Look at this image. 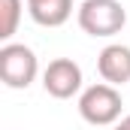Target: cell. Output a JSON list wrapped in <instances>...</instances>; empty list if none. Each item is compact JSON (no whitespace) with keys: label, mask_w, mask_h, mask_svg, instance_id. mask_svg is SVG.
Segmentation results:
<instances>
[{"label":"cell","mask_w":130,"mask_h":130,"mask_svg":"<svg viewBox=\"0 0 130 130\" xmlns=\"http://www.w3.org/2000/svg\"><path fill=\"white\" fill-rule=\"evenodd\" d=\"M112 130H130V115H124L118 124H112Z\"/></svg>","instance_id":"cell-8"},{"label":"cell","mask_w":130,"mask_h":130,"mask_svg":"<svg viewBox=\"0 0 130 130\" xmlns=\"http://www.w3.org/2000/svg\"><path fill=\"white\" fill-rule=\"evenodd\" d=\"M76 18L88 36H115L127 24V9L121 6V0H85Z\"/></svg>","instance_id":"cell-2"},{"label":"cell","mask_w":130,"mask_h":130,"mask_svg":"<svg viewBox=\"0 0 130 130\" xmlns=\"http://www.w3.org/2000/svg\"><path fill=\"white\" fill-rule=\"evenodd\" d=\"M121 91L115 85H106V82H97L91 88H85L79 94V115L94 124V127H112L121 121Z\"/></svg>","instance_id":"cell-1"},{"label":"cell","mask_w":130,"mask_h":130,"mask_svg":"<svg viewBox=\"0 0 130 130\" xmlns=\"http://www.w3.org/2000/svg\"><path fill=\"white\" fill-rule=\"evenodd\" d=\"M21 0H0V39L9 42L15 30H18V21H21Z\"/></svg>","instance_id":"cell-7"},{"label":"cell","mask_w":130,"mask_h":130,"mask_svg":"<svg viewBox=\"0 0 130 130\" xmlns=\"http://www.w3.org/2000/svg\"><path fill=\"white\" fill-rule=\"evenodd\" d=\"M42 88L55 100H70L82 91V67L73 58H55L42 70Z\"/></svg>","instance_id":"cell-4"},{"label":"cell","mask_w":130,"mask_h":130,"mask_svg":"<svg viewBox=\"0 0 130 130\" xmlns=\"http://www.w3.org/2000/svg\"><path fill=\"white\" fill-rule=\"evenodd\" d=\"M27 3H36V0H27Z\"/></svg>","instance_id":"cell-9"},{"label":"cell","mask_w":130,"mask_h":130,"mask_svg":"<svg viewBox=\"0 0 130 130\" xmlns=\"http://www.w3.org/2000/svg\"><path fill=\"white\" fill-rule=\"evenodd\" d=\"M27 12L39 27H61L73 15V0H36L27 3Z\"/></svg>","instance_id":"cell-6"},{"label":"cell","mask_w":130,"mask_h":130,"mask_svg":"<svg viewBox=\"0 0 130 130\" xmlns=\"http://www.w3.org/2000/svg\"><path fill=\"white\" fill-rule=\"evenodd\" d=\"M97 70H100V79L106 85H115V88L127 85L130 82V48L121 45V42L106 45L97 55Z\"/></svg>","instance_id":"cell-5"},{"label":"cell","mask_w":130,"mask_h":130,"mask_svg":"<svg viewBox=\"0 0 130 130\" xmlns=\"http://www.w3.org/2000/svg\"><path fill=\"white\" fill-rule=\"evenodd\" d=\"M36 73H39V61L30 45H24V42H3L0 45V79L6 88H12V91L30 88Z\"/></svg>","instance_id":"cell-3"}]
</instances>
